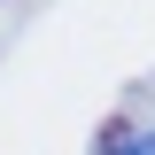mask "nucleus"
Returning a JSON list of instances; mask_svg holds the SVG:
<instances>
[{
    "mask_svg": "<svg viewBox=\"0 0 155 155\" xmlns=\"http://www.w3.org/2000/svg\"><path fill=\"white\" fill-rule=\"evenodd\" d=\"M116 155H155V132H132V140H124Z\"/></svg>",
    "mask_w": 155,
    "mask_h": 155,
    "instance_id": "f257e3e1",
    "label": "nucleus"
}]
</instances>
